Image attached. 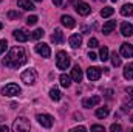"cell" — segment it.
Masks as SVG:
<instances>
[{"mask_svg":"<svg viewBox=\"0 0 133 132\" xmlns=\"http://www.w3.org/2000/svg\"><path fill=\"white\" fill-rule=\"evenodd\" d=\"M62 2H64V0H53V3H54L56 6H61V5H62Z\"/></svg>","mask_w":133,"mask_h":132,"instance_id":"39","label":"cell"},{"mask_svg":"<svg viewBox=\"0 0 133 132\" xmlns=\"http://www.w3.org/2000/svg\"><path fill=\"white\" fill-rule=\"evenodd\" d=\"M121 56L124 58H133V45L129 42H124L121 45Z\"/></svg>","mask_w":133,"mask_h":132,"instance_id":"11","label":"cell"},{"mask_svg":"<svg viewBox=\"0 0 133 132\" xmlns=\"http://www.w3.org/2000/svg\"><path fill=\"white\" fill-rule=\"evenodd\" d=\"M17 5H19L22 9H25V11H34V9H36V6L33 5L31 0H17Z\"/></svg>","mask_w":133,"mask_h":132,"instance_id":"14","label":"cell"},{"mask_svg":"<svg viewBox=\"0 0 133 132\" xmlns=\"http://www.w3.org/2000/svg\"><path fill=\"white\" fill-rule=\"evenodd\" d=\"M132 121H133V117H132Z\"/></svg>","mask_w":133,"mask_h":132,"instance_id":"44","label":"cell"},{"mask_svg":"<svg viewBox=\"0 0 133 132\" xmlns=\"http://www.w3.org/2000/svg\"><path fill=\"white\" fill-rule=\"evenodd\" d=\"M0 2H2V0H0Z\"/></svg>","mask_w":133,"mask_h":132,"instance_id":"45","label":"cell"},{"mask_svg":"<svg viewBox=\"0 0 133 132\" xmlns=\"http://www.w3.org/2000/svg\"><path fill=\"white\" fill-rule=\"evenodd\" d=\"M121 34H122V36H125V37L132 36V34H133V25H132V23L124 22V23L121 25Z\"/></svg>","mask_w":133,"mask_h":132,"instance_id":"15","label":"cell"},{"mask_svg":"<svg viewBox=\"0 0 133 132\" xmlns=\"http://www.w3.org/2000/svg\"><path fill=\"white\" fill-rule=\"evenodd\" d=\"M26 62V53L22 47H12L9 53L3 58V64L9 68H19Z\"/></svg>","mask_w":133,"mask_h":132,"instance_id":"1","label":"cell"},{"mask_svg":"<svg viewBox=\"0 0 133 132\" xmlns=\"http://www.w3.org/2000/svg\"><path fill=\"white\" fill-rule=\"evenodd\" d=\"M113 13H115V9H113L111 6H105V8L101 9V16H102V17H110Z\"/></svg>","mask_w":133,"mask_h":132,"instance_id":"26","label":"cell"},{"mask_svg":"<svg viewBox=\"0 0 133 132\" xmlns=\"http://www.w3.org/2000/svg\"><path fill=\"white\" fill-rule=\"evenodd\" d=\"M88 58H90L91 61H95V59H98V56H96V53H93V51H90V53H88Z\"/></svg>","mask_w":133,"mask_h":132,"instance_id":"35","label":"cell"},{"mask_svg":"<svg viewBox=\"0 0 133 132\" xmlns=\"http://www.w3.org/2000/svg\"><path fill=\"white\" fill-rule=\"evenodd\" d=\"M108 48L107 47H101V51H99V59L102 61V62H105L107 59H108Z\"/></svg>","mask_w":133,"mask_h":132,"instance_id":"25","label":"cell"},{"mask_svg":"<svg viewBox=\"0 0 133 132\" xmlns=\"http://www.w3.org/2000/svg\"><path fill=\"white\" fill-rule=\"evenodd\" d=\"M110 58H111V64H113L115 67L121 65V58H119V55H118L116 51H115V53H111V56H110Z\"/></svg>","mask_w":133,"mask_h":132,"instance_id":"27","label":"cell"},{"mask_svg":"<svg viewBox=\"0 0 133 132\" xmlns=\"http://www.w3.org/2000/svg\"><path fill=\"white\" fill-rule=\"evenodd\" d=\"M22 81H23L25 84H28V86L36 84V81H37V73H36V70H33V68L25 70V71L22 73Z\"/></svg>","mask_w":133,"mask_h":132,"instance_id":"4","label":"cell"},{"mask_svg":"<svg viewBox=\"0 0 133 132\" xmlns=\"http://www.w3.org/2000/svg\"><path fill=\"white\" fill-rule=\"evenodd\" d=\"M36 120L39 121V124H42L43 128H51L53 126V117L48 113H39L36 117Z\"/></svg>","mask_w":133,"mask_h":132,"instance_id":"7","label":"cell"},{"mask_svg":"<svg viewBox=\"0 0 133 132\" xmlns=\"http://www.w3.org/2000/svg\"><path fill=\"white\" fill-rule=\"evenodd\" d=\"M36 2H42V0H36Z\"/></svg>","mask_w":133,"mask_h":132,"instance_id":"41","label":"cell"},{"mask_svg":"<svg viewBox=\"0 0 133 132\" xmlns=\"http://www.w3.org/2000/svg\"><path fill=\"white\" fill-rule=\"evenodd\" d=\"M19 17H20V13H17V11H9L8 13V19H11V20L12 19H19Z\"/></svg>","mask_w":133,"mask_h":132,"instance_id":"31","label":"cell"},{"mask_svg":"<svg viewBox=\"0 0 133 132\" xmlns=\"http://www.w3.org/2000/svg\"><path fill=\"white\" fill-rule=\"evenodd\" d=\"M0 28H2V23H0Z\"/></svg>","mask_w":133,"mask_h":132,"instance_id":"42","label":"cell"},{"mask_svg":"<svg viewBox=\"0 0 133 132\" xmlns=\"http://www.w3.org/2000/svg\"><path fill=\"white\" fill-rule=\"evenodd\" d=\"M71 79H73V78H71V76H70V75H65V73H64V75H61V78H59V81H61V86H62V87H70V86H71Z\"/></svg>","mask_w":133,"mask_h":132,"instance_id":"21","label":"cell"},{"mask_svg":"<svg viewBox=\"0 0 133 132\" xmlns=\"http://www.w3.org/2000/svg\"><path fill=\"white\" fill-rule=\"evenodd\" d=\"M110 131L111 132H119V131H122V128H121V124H116V123H115V124L110 126Z\"/></svg>","mask_w":133,"mask_h":132,"instance_id":"33","label":"cell"},{"mask_svg":"<svg viewBox=\"0 0 133 132\" xmlns=\"http://www.w3.org/2000/svg\"><path fill=\"white\" fill-rule=\"evenodd\" d=\"M43 30H42V28H37V30H36V31H33V34H31V37H33V39H40V37H43Z\"/></svg>","mask_w":133,"mask_h":132,"instance_id":"28","label":"cell"},{"mask_svg":"<svg viewBox=\"0 0 133 132\" xmlns=\"http://www.w3.org/2000/svg\"><path fill=\"white\" fill-rule=\"evenodd\" d=\"M37 20H39V19H37V16H30V17L26 19V23H28V25H36V23H37Z\"/></svg>","mask_w":133,"mask_h":132,"instance_id":"32","label":"cell"},{"mask_svg":"<svg viewBox=\"0 0 133 132\" xmlns=\"http://www.w3.org/2000/svg\"><path fill=\"white\" fill-rule=\"evenodd\" d=\"M108 112H110V109L108 107H99V109H96V117L98 118H105L107 115H108Z\"/></svg>","mask_w":133,"mask_h":132,"instance_id":"24","label":"cell"},{"mask_svg":"<svg viewBox=\"0 0 133 132\" xmlns=\"http://www.w3.org/2000/svg\"><path fill=\"white\" fill-rule=\"evenodd\" d=\"M51 40L54 42V44H62L64 42V33H62V30H54V34L51 36Z\"/></svg>","mask_w":133,"mask_h":132,"instance_id":"20","label":"cell"},{"mask_svg":"<svg viewBox=\"0 0 133 132\" xmlns=\"http://www.w3.org/2000/svg\"><path fill=\"white\" fill-rule=\"evenodd\" d=\"M36 51H37L42 58H50V56H51V50H50V47H48L46 44H43V42H39V44L36 45Z\"/></svg>","mask_w":133,"mask_h":132,"instance_id":"8","label":"cell"},{"mask_svg":"<svg viewBox=\"0 0 133 132\" xmlns=\"http://www.w3.org/2000/svg\"><path fill=\"white\" fill-rule=\"evenodd\" d=\"M12 34H14V37H16L19 42H26V40H28V37H30L28 33H25L23 30H14V33H12Z\"/></svg>","mask_w":133,"mask_h":132,"instance_id":"18","label":"cell"},{"mask_svg":"<svg viewBox=\"0 0 133 132\" xmlns=\"http://www.w3.org/2000/svg\"><path fill=\"white\" fill-rule=\"evenodd\" d=\"M6 48H8V42H6V39H2L0 40V55H3Z\"/></svg>","mask_w":133,"mask_h":132,"instance_id":"29","label":"cell"},{"mask_svg":"<svg viewBox=\"0 0 133 132\" xmlns=\"http://www.w3.org/2000/svg\"><path fill=\"white\" fill-rule=\"evenodd\" d=\"M50 98L53 99V101H59V99L62 98L61 90H59V89H56V87H53V89L50 90Z\"/></svg>","mask_w":133,"mask_h":132,"instance_id":"22","label":"cell"},{"mask_svg":"<svg viewBox=\"0 0 133 132\" xmlns=\"http://www.w3.org/2000/svg\"><path fill=\"white\" fill-rule=\"evenodd\" d=\"M116 28V20H107L102 27V33L104 34H110L113 30Z\"/></svg>","mask_w":133,"mask_h":132,"instance_id":"16","label":"cell"},{"mask_svg":"<svg viewBox=\"0 0 133 132\" xmlns=\"http://www.w3.org/2000/svg\"><path fill=\"white\" fill-rule=\"evenodd\" d=\"M68 42H70V45H71L73 48H79V47L82 45V36H81V34H71Z\"/></svg>","mask_w":133,"mask_h":132,"instance_id":"12","label":"cell"},{"mask_svg":"<svg viewBox=\"0 0 133 132\" xmlns=\"http://www.w3.org/2000/svg\"><path fill=\"white\" fill-rule=\"evenodd\" d=\"M125 106H127V107H130V109H133V98H132V99H129Z\"/></svg>","mask_w":133,"mask_h":132,"instance_id":"37","label":"cell"},{"mask_svg":"<svg viewBox=\"0 0 133 132\" xmlns=\"http://www.w3.org/2000/svg\"><path fill=\"white\" fill-rule=\"evenodd\" d=\"M125 92H127V93H130V95L133 97V87H125Z\"/></svg>","mask_w":133,"mask_h":132,"instance_id":"38","label":"cell"},{"mask_svg":"<svg viewBox=\"0 0 133 132\" xmlns=\"http://www.w3.org/2000/svg\"><path fill=\"white\" fill-rule=\"evenodd\" d=\"M61 22H62V25L66 27V28H74V25H76V22H74V19L71 16H62L61 17Z\"/></svg>","mask_w":133,"mask_h":132,"instance_id":"17","label":"cell"},{"mask_svg":"<svg viewBox=\"0 0 133 132\" xmlns=\"http://www.w3.org/2000/svg\"><path fill=\"white\" fill-rule=\"evenodd\" d=\"M2 93H3L5 97H16V95L20 93V87H19L17 84H14V82H9V84H6V86L2 89Z\"/></svg>","mask_w":133,"mask_h":132,"instance_id":"5","label":"cell"},{"mask_svg":"<svg viewBox=\"0 0 133 132\" xmlns=\"http://www.w3.org/2000/svg\"><path fill=\"white\" fill-rule=\"evenodd\" d=\"M121 14L125 16V17H132L133 16V5L132 3H125V5H122V8H121Z\"/></svg>","mask_w":133,"mask_h":132,"instance_id":"19","label":"cell"},{"mask_svg":"<svg viewBox=\"0 0 133 132\" xmlns=\"http://www.w3.org/2000/svg\"><path fill=\"white\" fill-rule=\"evenodd\" d=\"M91 131H101V132H104V131H105V128H104V126H101V124H93V126H91Z\"/></svg>","mask_w":133,"mask_h":132,"instance_id":"34","label":"cell"},{"mask_svg":"<svg viewBox=\"0 0 133 132\" xmlns=\"http://www.w3.org/2000/svg\"><path fill=\"white\" fill-rule=\"evenodd\" d=\"M30 128H31L30 120H26L25 117H19L12 123V131L14 132H26V131H30Z\"/></svg>","mask_w":133,"mask_h":132,"instance_id":"2","label":"cell"},{"mask_svg":"<svg viewBox=\"0 0 133 132\" xmlns=\"http://www.w3.org/2000/svg\"><path fill=\"white\" fill-rule=\"evenodd\" d=\"M77 131H81V132H85L87 129H85L84 126H79V128H74V129H73V132H77Z\"/></svg>","mask_w":133,"mask_h":132,"instance_id":"36","label":"cell"},{"mask_svg":"<svg viewBox=\"0 0 133 132\" xmlns=\"http://www.w3.org/2000/svg\"><path fill=\"white\" fill-rule=\"evenodd\" d=\"M101 103V97L99 95H95V97H91V98H85L82 101V106L84 107H87V109H90V107H95V106H98Z\"/></svg>","mask_w":133,"mask_h":132,"instance_id":"10","label":"cell"},{"mask_svg":"<svg viewBox=\"0 0 133 132\" xmlns=\"http://www.w3.org/2000/svg\"><path fill=\"white\" fill-rule=\"evenodd\" d=\"M0 132H8V128L6 126H0Z\"/></svg>","mask_w":133,"mask_h":132,"instance_id":"40","label":"cell"},{"mask_svg":"<svg viewBox=\"0 0 133 132\" xmlns=\"http://www.w3.org/2000/svg\"><path fill=\"white\" fill-rule=\"evenodd\" d=\"M74 3H76V11H77V14H81V16H88L90 14V11H91V8H90V5L88 3H85V2H77V0H74Z\"/></svg>","mask_w":133,"mask_h":132,"instance_id":"6","label":"cell"},{"mask_svg":"<svg viewBox=\"0 0 133 132\" xmlns=\"http://www.w3.org/2000/svg\"><path fill=\"white\" fill-rule=\"evenodd\" d=\"M124 78L125 79H133V64H127L124 67Z\"/></svg>","mask_w":133,"mask_h":132,"instance_id":"23","label":"cell"},{"mask_svg":"<svg viewBox=\"0 0 133 132\" xmlns=\"http://www.w3.org/2000/svg\"><path fill=\"white\" fill-rule=\"evenodd\" d=\"M111 2H116V0H111Z\"/></svg>","mask_w":133,"mask_h":132,"instance_id":"43","label":"cell"},{"mask_svg":"<svg viewBox=\"0 0 133 132\" xmlns=\"http://www.w3.org/2000/svg\"><path fill=\"white\" fill-rule=\"evenodd\" d=\"M71 78H73L76 82H81V81H82L84 75H82V70H81V67H79V65L73 67V70H71Z\"/></svg>","mask_w":133,"mask_h":132,"instance_id":"13","label":"cell"},{"mask_svg":"<svg viewBox=\"0 0 133 132\" xmlns=\"http://www.w3.org/2000/svg\"><path fill=\"white\" fill-rule=\"evenodd\" d=\"M98 45H99V42H98L96 37H91V39L88 40V47H90V48H96Z\"/></svg>","mask_w":133,"mask_h":132,"instance_id":"30","label":"cell"},{"mask_svg":"<svg viewBox=\"0 0 133 132\" xmlns=\"http://www.w3.org/2000/svg\"><path fill=\"white\" fill-rule=\"evenodd\" d=\"M101 75H102V70H101L99 67H90V68H87V78L90 81H98L101 78Z\"/></svg>","mask_w":133,"mask_h":132,"instance_id":"9","label":"cell"},{"mask_svg":"<svg viewBox=\"0 0 133 132\" xmlns=\"http://www.w3.org/2000/svg\"><path fill=\"white\" fill-rule=\"evenodd\" d=\"M56 65L59 70H66L70 67V56L66 55L65 51H59L57 58H56Z\"/></svg>","mask_w":133,"mask_h":132,"instance_id":"3","label":"cell"}]
</instances>
